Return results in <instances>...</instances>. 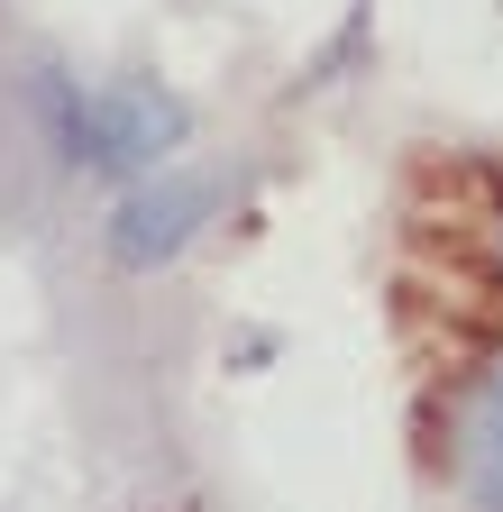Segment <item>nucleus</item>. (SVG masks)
Returning <instances> with one entry per match:
<instances>
[{"label": "nucleus", "mask_w": 503, "mask_h": 512, "mask_svg": "<svg viewBox=\"0 0 503 512\" xmlns=\"http://www.w3.org/2000/svg\"><path fill=\"white\" fill-rule=\"evenodd\" d=\"M467 467H476L467 485L503 512V384H494V394H485V412H476V448H467Z\"/></svg>", "instance_id": "nucleus-2"}, {"label": "nucleus", "mask_w": 503, "mask_h": 512, "mask_svg": "<svg viewBox=\"0 0 503 512\" xmlns=\"http://www.w3.org/2000/svg\"><path fill=\"white\" fill-rule=\"evenodd\" d=\"M183 229H193V202H129V220H119V256H129V266H147V256H165Z\"/></svg>", "instance_id": "nucleus-1"}]
</instances>
